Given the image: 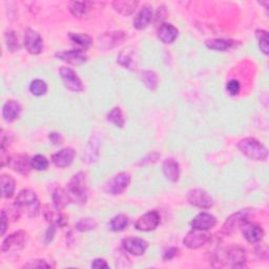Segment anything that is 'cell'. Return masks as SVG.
Masks as SVG:
<instances>
[{
    "instance_id": "obj_14",
    "label": "cell",
    "mask_w": 269,
    "mask_h": 269,
    "mask_svg": "<svg viewBox=\"0 0 269 269\" xmlns=\"http://www.w3.org/2000/svg\"><path fill=\"white\" fill-rule=\"evenodd\" d=\"M226 264L231 267H244L246 263V252L240 246H231L225 252Z\"/></svg>"
},
{
    "instance_id": "obj_23",
    "label": "cell",
    "mask_w": 269,
    "mask_h": 269,
    "mask_svg": "<svg viewBox=\"0 0 269 269\" xmlns=\"http://www.w3.org/2000/svg\"><path fill=\"white\" fill-rule=\"evenodd\" d=\"M59 212L60 211H57L56 208L51 209L50 206H44L43 215H44V218L47 219V221L53 224V225L63 227L68 224V218Z\"/></svg>"
},
{
    "instance_id": "obj_33",
    "label": "cell",
    "mask_w": 269,
    "mask_h": 269,
    "mask_svg": "<svg viewBox=\"0 0 269 269\" xmlns=\"http://www.w3.org/2000/svg\"><path fill=\"white\" fill-rule=\"evenodd\" d=\"M108 118V121H110L111 123H113L115 126L117 127H120L122 128L124 126V118H123V114L120 108H114L107 116Z\"/></svg>"
},
{
    "instance_id": "obj_9",
    "label": "cell",
    "mask_w": 269,
    "mask_h": 269,
    "mask_svg": "<svg viewBox=\"0 0 269 269\" xmlns=\"http://www.w3.org/2000/svg\"><path fill=\"white\" fill-rule=\"evenodd\" d=\"M211 239V234L206 230L192 229L189 231L183 240V244L189 249H198L204 246Z\"/></svg>"
},
{
    "instance_id": "obj_44",
    "label": "cell",
    "mask_w": 269,
    "mask_h": 269,
    "mask_svg": "<svg viewBox=\"0 0 269 269\" xmlns=\"http://www.w3.org/2000/svg\"><path fill=\"white\" fill-rule=\"evenodd\" d=\"M178 253H179V249L177 247H171L169 250H166L165 252H164L163 260L170 261V260L174 259L175 257H177Z\"/></svg>"
},
{
    "instance_id": "obj_41",
    "label": "cell",
    "mask_w": 269,
    "mask_h": 269,
    "mask_svg": "<svg viewBox=\"0 0 269 269\" xmlns=\"http://www.w3.org/2000/svg\"><path fill=\"white\" fill-rule=\"evenodd\" d=\"M226 89L229 95L231 96H237L239 95L241 91V84L238 80H230L227 84H226Z\"/></svg>"
},
{
    "instance_id": "obj_28",
    "label": "cell",
    "mask_w": 269,
    "mask_h": 269,
    "mask_svg": "<svg viewBox=\"0 0 269 269\" xmlns=\"http://www.w3.org/2000/svg\"><path fill=\"white\" fill-rule=\"evenodd\" d=\"M70 39L72 40V42H74L75 44H77L78 47H80V50L82 51L89 49L93 44V39L88 35L82 34V33H71Z\"/></svg>"
},
{
    "instance_id": "obj_1",
    "label": "cell",
    "mask_w": 269,
    "mask_h": 269,
    "mask_svg": "<svg viewBox=\"0 0 269 269\" xmlns=\"http://www.w3.org/2000/svg\"><path fill=\"white\" fill-rule=\"evenodd\" d=\"M18 213H25L28 217L35 218L38 216L40 211V203L36 192L32 189L21 190L14 203Z\"/></svg>"
},
{
    "instance_id": "obj_42",
    "label": "cell",
    "mask_w": 269,
    "mask_h": 269,
    "mask_svg": "<svg viewBox=\"0 0 269 269\" xmlns=\"http://www.w3.org/2000/svg\"><path fill=\"white\" fill-rule=\"evenodd\" d=\"M51 265L44 260H33L23 265V268H50Z\"/></svg>"
},
{
    "instance_id": "obj_34",
    "label": "cell",
    "mask_w": 269,
    "mask_h": 269,
    "mask_svg": "<svg viewBox=\"0 0 269 269\" xmlns=\"http://www.w3.org/2000/svg\"><path fill=\"white\" fill-rule=\"evenodd\" d=\"M127 225H128V218L125 215L115 216L110 222L111 229L114 231H122L127 227Z\"/></svg>"
},
{
    "instance_id": "obj_11",
    "label": "cell",
    "mask_w": 269,
    "mask_h": 269,
    "mask_svg": "<svg viewBox=\"0 0 269 269\" xmlns=\"http://www.w3.org/2000/svg\"><path fill=\"white\" fill-rule=\"evenodd\" d=\"M160 224V215L156 211L148 212L141 216L134 223V227L140 231H152Z\"/></svg>"
},
{
    "instance_id": "obj_38",
    "label": "cell",
    "mask_w": 269,
    "mask_h": 269,
    "mask_svg": "<svg viewBox=\"0 0 269 269\" xmlns=\"http://www.w3.org/2000/svg\"><path fill=\"white\" fill-rule=\"evenodd\" d=\"M96 226H97V223L92 218H83L76 224V228L81 232L93 230L96 228Z\"/></svg>"
},
{
    "instance_id": "obj_5",
    "label": "cell",
    "mask_w": 269,
    "mask_h": 269,
    "mask_svg": "<svg viewBox=\"0 0 269 269\" xmlns=\"http://www.w3.org/2000/svg\"><path fill=\"white\" fill-rule=\"evenodd\" d=\"M249 216H250V211L249 209H243V211L238 212L225 221L222 228V232L224 234H231L234 232L239 227L242 226V224L245 223L246 221H249Z\"/></svg>"
},
{
    "instance_id": "obj_27",
    "label": "cell",
    "mask_w": 269,
    "mask_h": 269,
    "mask_svg": "<svg viewBox=\"0 0 269 269\" xmlns=\"http://www.w3.org/2000/svg\"><path fill=\"white\" fill-rule=\"evenodd\" d=\"M138 2H126V0H118V2L113 3V8L119 14L124 15V16H129L134 10L138 7Z\"/></svg>"
},
{
    "instance_id": "obj_43",
    "label": "cell",
    "mask_w": 269,
    "mask_h": 269,
    "mask_svg": "<svg viewBox=\"0 0 269 269\" xmlns=\"http://www.w3.org/2000/svg\"><path fill=\"white\" fill-rule=\"evenodd\" d=\"M159 158H160V155L158 153L149 154L148 156H146L145 158L142 159V161L140 162V165H144V164H149V163H155L158 161Z\"/></svg>"
},
{
    "instance_id": "obj_30",
    "label": "cell",
    "mask_w": 269,
    "mask_h": 269,
    "mask_svg": "<svg viewBox=\"0 0 269 269\" xmlns=\"http://www.w3.org/2000/svg\"><path fill=\"white\" fill-rule=\"evenodd\" d=\"M118 62L125 69L133 70L136 66V59H134V53L132 51L123 50L118 56Z\"/></svg>"
},
{
    "instance_id": "obj_16",
    "label": "cell",
    "mask_w": 269,
    "mask_h": 269,
    "mask_svg": "<svg viewBox=\"0 0 269 269\" xmlns=\"http://www.w3.org/2000/svg\"><path fill=\"white\" fill-rule=\"evenodd\" d=\"M8 166L20 175H27L32 169L31 159L25 155H15L11 157Z\"/></svg>"
},
{
    "instance_id": "obj_46",
    "label": "cell",
    "mask_w": 269,
    "mask_h": 269,
    "mask_svg": "<svg viewBox=\"0 0 269 269\" xmlns=\"http://www.w3.org/2000/svg\"><path fill=\"white\" fill-rule=\"evenodd\" d=\"M10 159H11V157L9 155H7L6 147L2 146V149H0V161H2V166L3 167H5L6 165H9Z\"/></svg>"
},
{
    "instance_id": "obj_48",
    "label": "cell",
    "mask_w": 269,
    "mask_h": 269,
    "mask_svg": "<svg viewBox=\"0 0 269 269\" xmlns=\"http://www.w3.org/2000/svg\"><path fill=\"white\" fill-rule=\"evenodd\" d=\"M9 227V221H8V216L6 211L2 212V234L4 236Z\"/></svg>"
},
{
    "instance_id": "obj_4",
    "label": "cell",
    "mask_w": 269,
    "mask_h": 269,
    "mask_svg": "<svg viewBox=\"0 0 269 269\" xmlns=\"http://www.w3.org/2000/svg\"><path fill=\"white\" fill-rule=\"evenodd\" d=\"M130 183V176L127 173H120L114 176L112 179L108 181V183L104 185V190L110 195H120L129 185Z\"/></svg>"
},
{
    "instance_id": "obj_21",
    "label": "cell",
    "mask_w": 269,
    "mask_h": 269,
    "mask_svg": "<svg viewBox=\"0 0 269 269\" xmlns=\"http://www.w3.org/2000/svg\"><path fill=\"white\" fill-rule=\"evenodd\" d=\"M21 113L20 104L16 100H8L3 108V117L5 121L8 123H12L17 120Z\"/></svg>"
},
{
    "instance_id": "obj_29",
    "label": "cell",
    "mask_w": 269,
    "mask_h": 269,
    "mask_svg": "<svg viewBox=\"0 0 269 269\" xmlns=\"http://www.w3.org/2000/svg\"><path fill=\"white\" fill-rule=\"evenodd\" d=\"M53 202L54 207L57 211H62V209L70 203L69 197L66 195V190L62 188H56L53 193Z\"/></svg>"
},
{
    "instance_id": "obj_3",
    "label": "cell",
    "mask_w": 269,
    "mask_h": 269,
    "mask_svg": "<svg viewBox=\"0 0 269 269\" xmlns=\"http://www.w3.org/2000/svg\"><path fill=\"white\" fill-rule=\"evenodd\" d=\"M238 148L247 158L255 161H265L268 157V149L255 138H245L238 143Z\"/></svg>"
},
{
    "instance_id": "obj_31",
    "label": "cell",
    "mask_w": 269,
    "mask_h": 269,
    "mask_svg": "<svg viewBox=\"0 0 269 269\" xmlns=\"http://www.w3.org/2000/svg\"><path fill=\"white\" fill-rule=\"evenodd\" d=\"M141 79L144 83V85L151 89V91H156V88L158 87V82L159 78L157 76V74L153 71H144L141 74Z\"/></svg>"
},
{
    "instance_id": "obj_47",
    "label": "cell",
    "mask_w": 269,
    "mask_h": 269,
    "mask_svg": "<svg viewBox=\"0 0 269 269\" xmlns=\"http://www.w3.org/2000/svg\"><path fill=\"white\" fill-rule=\"evenodd\" d=\"M56 227L55 225H53V224H51V226L49 227L47 233H46V243L49 244L50 242L53 241V238L55 236V232H56Z\"/></svg>"
},
{
    "instance_id": "obj_12",
    "label": "cell",
    "mask_w": 269,
    "mask_h": 269,
    "mask_svg": "<svg viewBox=\"0 0 269 269\" xmlns=\"http://www.w3.org/2000/svg\"><path fill=\"white\" fill-rule=\"evenodd\" d=\"M241 230H242L243 237L246 239L247 242L251 244L261 242L264 238L263 228L256 223H251L249 221H246L245 223L242 224Z\"/></svg>"
},
{
    "instance_id": "obj_26",
    "label": "cell",
    "mask_w": 269,
    "mask_h": 269,
    "mask_svg": "<svg viewBox=\"0 0 269 269\" xmlns=\"http://www.w3.org/2000/svg\"><path fill=\"white\" fill-rule=\"evenodd\" d=\"M205 46L213 51L226 52L234 46V42L232 40L215 38V39H207L205 41Z\"/></svg>"
},
{
    "instance_id": "obj_36",
    "label": "cell",
    "mask_w": 269,
    "mask_h": 269,
    "mask_svg": "<svg viewBox=\"0 0 269 269\" xmlns=\"http://www.w3.org/2000/svg\"><path fill=\"white\" fill-rule=\"evenodd\" d=\"M29 92L32 93V95L37 97L43 96L48 92V84L46 81H43L41 79H36L29 84Z\"/></svg>"
},
{
    "instance_id": "obj_17",
    "label": "cell",
    "mask_w": 269,
    "mask_h": 269,
    "mask_svg": "<svg viewBox=\"0 0 269 269\" xmlns=\"http://www.w3.org/2000/svg\"><path fill=\"white\" fill-rule=\"evenodd\" d=\"M126 36L123 32H112L104 34L99 38V47L103 50L113 49L125 40Z\"/></svg>"
},
{
    "instance_id": "obj_10",
    "label": "cell",
    "mask_w": 269,
    "mask_h": 269,
    "mask_svg": "<svg viewBox=\"0 0 269 269\" xmlns=\"http://www.w3.org/2000/svg\"><path fill=\"white\" fill-rule=\"evenodd\" d=\"M24 48L32 55H38L43 50V40L39 33L27 28L24 33Z\"/></svg>"
},
{
    "instance_id": "obj_18",
    "label": "cell",
    "mask_w": 269,
    "mask_h": 269,
    "mask_svg": "<svg viewBox=\"0 0 269 269\" xmlns=\"http://www.w3.org/2000/svg\"><path fill=\"white\" fill-rule=\"evenodd\" d=\"M216 223H217V220L213 215L208 214V213H201L193 218V220L190 223V225L192 229L208 230V229L215 227Z\"/></svg>"
},
{
    "instance_id": "obj_6",
    "label": "cell",
    "mask_w": 269,
    "mask_h": 269,
    "mask_svg": "<svg viewBox=\"0 0 269 269\" xmlns=\"http://www.w3.org/2000/svg\"><path fill=\"white\" fill-rule=\"evenodd\" d=\"M187 201L190 205L201 209H208L214 205L213 198L208 195V192L201 188L189 190L187 195Z\"/></svg>"
},
{
    "instance_id": "obj_2",
    "label": "cell",
    "mask_w": 269,
    "mask_h": 269,
    "mask_svg": "<svg viewBox=\"0 0 269 269\" xmlns=\"http://www.w3.org/2000/svg\"><path fill=\"white\" fill-rule=\"evenodd\" d=\"M66 195L70 203L85 204L87 200V186L84 173L80 172L73 176L66 188Z\"/></svg>"
},
{
    "instance_id": "obj_49",
    "label": "cell",
    "mask_w": 269,
    "mask_h": 269,
    "mask_svg": "<svg viewBox=\"0 0 269 269\" xmlns=\"http://www.w3.org/2000/svg\"><path fill=\"white\" fill-rule=\"evenodd\" d=\"M92 268H109V264L103 259H96L92 263Z\"/></svg>"
},
{
    "instance_id": "obj_37",
    "label": "cell",
    "mask_w": 269,
    "mask_h": 269,
    "mask_svg": "<svg viewBox=\"0 0 269 269\" xmlns=\"http://www.w3.org/2000/svg\"><path fill=\"white\" fill-rule=\"evenodd\" d=\"M87 5H88L87 3H83V2H72L69 5V9L75 17L81 18L87 12V9H88Z\"/></svg>"
},
{
    "instance_id": "obj_19",
    "label": "cell",
    "mask_w": 269,
    "mask_h": 269,
    "mask_svg": "<svg viewBox=\"0 0 269 269\" xmlns=\"http://www.w3.org/2000/svg\"><path fill=\"white\" fill-rule=\"evenodd\" d=\"M75 151L73 148H63L53 155L52 161L54 165L60 169L70 166L75 159Z\"/></svg>"
},
{
    "instance_id": "obj_20",
    "label": "cell",
    "mask_w": 269,
    "mask_h": 269,
    "mask_svg": "<svg viewBox=\"0 0 269 269\" xmlns=\"http://www.w3.org/2000/svg\"><path fill=\"white\" fill-rule=\"evenodd\" d=\"M100 140L98 136H92L83 154V161L87 164L95 163L100 154Z\"/></svg>"
},
{
    "instance_id": "obj_32",
    "label": "cell",
    "mask_w": 269,
    "mask_h": 269,
    "mask_svg": "<svg viewBox=\"0 0 269 269\" xmlns=\"http://www.w3.org/2000/svg\"><path fill=\"white\" fill-rule=\"evenodd\" d=\"M2 190L5 198H11L15 191V180L9 175L2 176Z\"/></svg>"
},
{
    "instance_id": "obj_35",
    "label": "cell",
    "mask_w": 269,
    "mask_h": 269,
    "mask_svg": "<svg viewBox=\"0 0 269 269\" xmlns=\"http://www.w3.org/2000/svg\"><path fill=\"white\" fill-rule=\"evenodd\" d=\"M5 37H6V43H7L8 50L11 53L18 52L20 49V46H19L17 34L14 31H7L5 34Z\"/></svg>"
},
{
    "instance_id": "obj_13",
    "label": "cell",
    "mask_w": 269,
    "mask_h": 269,
    "mask_svg": "<svg viewBox=\"0 0 269 269\" xmlns=\"http://www.w3.org/2000/svg\"><path fill=\"white\" fill-rule=\"evenodd\" d=\"M58 59H60V60L72 64V65H81L83 63L86 62L87 60V57L84 54V51L80 50V49H76V50H70V51H61V52H58L55 55Z\"/></svg>"
},
{
    "instance_id": "obj_40",
    "label": "cell",
    "mask_w": 269,
    "mask_h": 269,
    "mask_svg": "<svg viewBox=\"0 0 269 269\" xmlns=\"http://www.w3.org/2000/svg\"><path fill=\"white\" fill-rule=\"evenodd\" d=\"M258 41H259V47L262 53L265 55H268L269 53V44H268V33L264 29H258L256 32Z\"/></svg>"
},
{
    "instance_id": "obj_24",
    "label": "cell",
    "mask_w": 269,
    "mask_h": 269,
    "mask_svg": "<svg viewBox=\"0 0 269 269\" xmlns=\"http://www.w3.org/2000/svg\"><path fill=\"white\" fill-rule=\"evenodd\" d=\"M163 174L166 177L167 180L172 182H177L179 180V176H180V167H179V163L170 158L166 159L163 163Z\"/></svg>"
},
{
    "instance_id": "obj_25",
    "label": "cell",
    "mask_w": 269,
    "mask_h": 269,
    "mask_svg": "<svg viewBox=\"0 0 269 269\" xmlns=\"http://www.w3.org/2000/svg\"><path fill=\"white\" fill-rule=\"evenodd\" d=\"M153 19V10L151 7L145 6L138 13V15L133 19V27L137 29H144Z\"/></svg>"
},
{
    "instance_id": "obj_22",
    "label": "cell",
    "mask_w": 269,
    "mask_h": 269,
    "mask_svg": "<svg viewBox=\"0 0 269 269\" xmlns=\"http://www.w3.org/2000/svg\"><path fill=\"white\" fill-rule=\"evenodd\" d=\"M178 29L171 23H163L158 28V38L165 44L173 43L178 37Z\"/></svg>"
},
{
    "instance_id": "obj_39",
    "label": "cell",
    "mask_w": 269,
    "mask_h": 269,
    "mask_svg": "<svg viewBox=\"0 0 269 269\" xmlns=\"http://www.w3.org/2000/svg\"><path fill=\"white\" fill-rule=\"evenodd\" d=\"M31 165L35 171H46L49 167V161L42 155H36L31 159Z\"/></svg>"
},
{
    "instance_id": "obj_8",
    "label": "cell",
    "mask_w": 269,
    "mask_h": 269,
    "mask_svg": "<svg viewBox=\"0 0 269 269\" xmlns=\"http://www.w3.org/2000/svg\"><path fill=\"white\" fill-rule=\"evenodd\" d=\"M59 74H60V77L64 83V86L70 89V91L76 93L83 91V84L80 78L72 69L61 66L60 70H59Z\"/></svg>"
},
{
    "instance_id": "obj_45",
    "label": "cell",
    "mask_w": 269,
    "mask_h": 269,
    "mask_svg": "<svg viewBox=\"0 0 269 269\" xmlns=\"http://www.w3.org/2000/svg\"><path fill=\"white\" fill-rule=\"evenodd\" d=\"M49 138L50 141L54 144V145H59V144H62L63 143V138L60 133L58 132H51L49 134Z\"/></svg>"
},
{
    "instance_id": "obj_7",
    "label": "cell",
    "mask_w": 269,
    "mask_h": 269,
    "mask_svg": "<svg viewBox=\"0 0 269 269\" xmlns=\"http://www.w3.org/2000/svg\"><path fill=\"white\" fill-rule=\"evenodd\" d=\"M27 241V232L24 230H18L10 234L3 243L2 251L9 252V251H19L21 250Z\"/></svg>"
},
{
    "instance_id": "obj_15",
    "label": "cell",
    "mask_w": 269,
    "mask_h": 269,
    "mask_svg": "<svg viewBox=\"0 0 269 269\" xmlns=\"http://www.w3.org/2000/svg\"><path fill=\"white\" fill-rule=\"evenodd\" d=\"M122 246L132 256H142L148 248V243L140 238H126L122 241Z\"/></svg>"
}]
</instances>
